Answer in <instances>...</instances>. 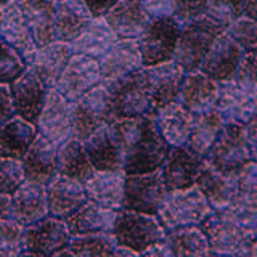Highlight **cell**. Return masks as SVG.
<instances>
[{
    "instance_id": "cell-1",
    "label": "cell",
    "mask_w": 257,
    "mask_h": 257,
    "mask_svg": "<svg viewBox=\"0 0 257 257\" xmlns=\"http://www.w3.org/2000/svg\"><path fill=\"white\" fill-rule=\"evenodd\" d=\"M124 158V174L159 171L172 147L158 132L153 114L117 119L108 124Z\"/></svg>"
},
{
    "instance_id": "cell-2",
    "label": "cell",
    "mask_w": 257,
    "mask_h": 257,
    "mask_svg": "<svg viewBox=\"0 0 257 257\" xmlns=\"http://www.w3.org/2000/svg\"><path fill=\"white\" fill-rule=\"evenodd\" d=\"M207 238L211 255H255L257 211L239 206L211 209L199 223Z\"/></svg>"
},
{
    "instance_id": "cell-3",
    "label": "cell",
    "mask_w": 257,
    "mask_h": 257,
    "mask_svg": "<svg viewBox=\"0 0 257 257\" xmlns=\"http://www.w3.org/2000/svg\"><path fill=\"white\" fill-rule=\"evenodd\" d=\"M111 96V117L112 120L148 116L155 112L150 84L145 68L128 72V74L104 80Z\"/></svg>"
},
{
    "instance_id": "cell-4",
    "label": "cell",
    "mask_w": 257,
    "mask_h": 257,
    "mask_svg": "<svg viewBox=\"0 0 257 257\" xmlns=\"http://www.w3.org/2000/svg\"><path fill=\"white\" fill-rule=\"evenodd\" d=\"M204 161L217 172L228 177L236 175L249 163H255V153L246 140L244 124L223 122L219 139Z\"/></svg>"
},
{
    "instance_id": "cell-5",
    "label": "cell",
    "mask_w": 257,
    "mask_h": 257,
    "mask_svg": "<svg viewBox=\"0 0 257 257\" xmlns=\"http://www.w3.org/2000/svg\"><path fill=\"white\" fill-rule=\"evenodd\" d=\"M211 204L201 190L193 185L185 190L167 191V195L156 214L164 231H172L180 227L199 225L211 212Z\"/></svg>"
},
{
    "instance_id": "cell-6",
    "label": "cell",
    "mask_w": 257,
    "mask_h": 257,
    "mask_svg": "<svg viewBox=\"0 0 257 257\" xmlns=\"http://www.w3.org/2000/svg\"><path fill=\"white\" fill-rule=\"evenodd\" d=\"M225 29L219 23H215L206 15L191 23L183 24L172 60L177 64H180V68L185 72L198 71L209 48L212 47L214 40Z\"/></svg>"
},
{
    "instance_id": "cell-7",
    "label": "cell",
    "mask_w": 257,
    "mask_h": 257,
    "mask_svg": "<svg viewBox=\"0 0 257 257\" xmlns=\"http://www.w3.org/2000/svg\"><path fill=\"white\" fill-rule=\"evenodd\" d=\"M109 122H112L111 96L106 82L101 80L98 85L74 103L71 137L79 142H85L101 125Z\"/></svg>"
},
{
    "instance_id": "cell-8",
    "label": "cell",
    "mask_w": 257,
    "mask_h": 257,
    "mask_svg": "<svg viewBox=\"0 0 257 257\" xmlns=\"http://www.w3.org/2000/svg\"><path fill=\"white\" fill-rule=\"evenodd\" d=\"M111 235L117 244L134 249L139 255L148 246L166 239V231L156 215L128 212L122 209L116 212Z\"/></svg>"
},
{
    "instance_id": "cell-9",
    "label": "cell",
    "mask_w": 257,
    "mask_h": 257,
    "mask_svg": "<svg viewBox=\"0 0 257 257\" xmlns=\"http://www.w3.org/2000/svg\"><path fill=\"white\" fill-rule=\"evenodd\" d=\"M167 195L159 171L148 174H125L122 211L156 215Z\"/></svg>"
},
{
    "instance_id": "cell-10",
    "label": "cell",
    "mask_w": 257,
    "mask_h": 257,
    "mask_svg": "<svg viewBox=\"0 0 257 257\" xmlns=\"http://www.w3.org/2000/svg\"><path fill=\"white\" fill-rule=\"evenodd\" d=\"M180 31L182 24L174 16L153 20L147 31L137 39L143 68L172 60Z\"/></svg>"
},
{
    "instance_id": "cell-11",
    "label": "cell",
    "mask_w": 257,
    "mask_h": 257,
    "mask_svg": "<svg viewBox=\"0 0 257 257\" xmlns=\"http://www.w3.org/2000/svg\"><path fill=\"white\" fill-rule=\"evenodd\" d=\"M72 111H74V103H71L66 96L61 95L56 88L47 90L44 106L36 124L39 135L60 147L71 137Z\"/></svg>"
},
{
    "instance_id": "cell-12",
    "label": "cell",
    "mask_w": 257,
    "mask_h": 257,
    "mask_svg": "<svg viewBox=\"0 0 257 257\" xmlns=\"http://www.w3.org/2000/svg\"><path fill=\"white\" fill-rule=\"evenodd\" d=\"M69 239L66 222L47 215L40 222L24 228L23 255H56L68 247Z\"/></svg>"
},
{
    "instance_id": "cell-13",
    "label": "cell",
    "mask_w": 257,
    "mask_h": 257,
    "mask_svg": "<svg viewBox=\"0 0 257 257\" xmlns=\"http://www.w3.org/2000/svg\"><path fill=\"white\" fill-rule=\"evenodd\" d=\"M98 60L90 56L72 53L68 66L64 68L61 77L58 79L55 88L64 95L71 103H76L80 96L90 92L93 87L101 82Z\"/></svg>"
},
{
    "instance_id": "cell-14",
    "label": "cell",
    "mask_w": 257,
    "mask_h": 257,
    "mask_svg": "<svg viewBox=\"0 0 257 257\" xmlns=\"http://www.w3.org/2000/svg\"><path fill=\"white\" fill-rule=\"evenodd\" d=\"M45 195L48 215L64 222L88 203L84 185L60 174L45 185Z\"/></svg>"
},
{
    "instance_id": "cell-15",
    "label": "cell",
    "mask_w": 257,
    "mask_h": 257,
    "mask_svg": "<svg viewBox=\"0 0 257 257\" xmlns=\"http://www.w3.org/2000/svg\"><path fill=\"white\" fill-rule=\"evenodd\" d=\"M0 40L13 48L26 63V66L31 68L37 47L32 40L18 2H13L0 10Z\"/></svg>"
},
{
    "instance_id": "cell-16",
    "label": "cell",
    "mask_w": 257,
    "mask_h": 257,
    "mask_svg": "<svg viewBox=\"0 0 257 257\" xmlns=\"http://www.w3.org/2000/svg\"><path fill=\"white\" fill-rule=\"evenodd\" d=\"M255 93H249L233 80L217 82V101L214 111L219 112L223 122L246 124L255 117Z\"/></svg>"
},
{
    "instance_id": "cell-17",
    "label": "cell",
    "mask_w": 257,
    "mask_h": 257,
    "mask_svg": "<svg viewBox=\"0 0 257 257\" xmlns=\"http://www.w3.org/2000/svg\"><path fill=\"white\" fill-rule=\"evenodd\" d=\"M244 55V50L236 45L225 34V31L214 40L212 47L209 48L203 63L198 71L203 72L209 79L220 82V80H231L235 71Z\"/></svg>"
},
{
    "instance_id": "cell-18",
    "label": "cell",
    "mask_w": 257,
    "mask_h": 257,
    "mask_svg": "<svg viewBox=\"0 0 257 257\" xmlns=\"http://www.w3.org/2000/svg\"><path fill=\"white\" fill-rule=\"evenodd\" d=\"M8 87H10L15 114L31 124H37L47 90L42 82L37 79V76L32 72V69L29 68L21 77H18Z\"/></svg>"
},
{
    "instance_id": "cell-19",
    "label": "cell",
    "mask_w": 257,
    "mask_h": 257,
    "mask_svg": "<svg viewBox=\"0 0 257 257\" xmlns=\"http://www.w3.org/2000/svg\"><path fill=\"white\" fill-rule=\"evenodd\" d=\"M48 215L45 185L24 180V183L12 195L10 219L23 228L40 222Z\"/></svg>"
},
{
    "instance_id": "cell-20",
    "label": "cell",
    "mask_w": 257,
    "mask_h": 257,
    "mask_svg": "<svg viewBox=\"0 0 257 257\" xmlns=\"http://www.w3.org/2000/svg\"><path fill=\"white\" fill-rule=\"evenodd\" d=\"M103 20L119 40H137L153 21L140 0H119Z\"/></svg>"
},
{
    "instance_id": "cell-21",
    "label": "cell",
    "mask_w": 257,
    "mask_h": 257,
    "mask_svg": "<svg viewBox=\"0 0 257 257\" xmlns=\"http://www.w3.org/2000/svg\"><path fill=\"white\" fill-rule=\"evenodd\" d=\"M201 164L203 159L195 156L190 150L185 147H172L163 167L159 169L166 190L174 191L193 187Z\"/></svg>"
},
{
    "instance_id": "cell-22",
    "label": "cell",
    "mask_w": 257,
    "mask_h": 257,
    "mask_svg": "<svg viewBox=\"0 0 257 257\" xmlns=\"http://www.w3.org/2000/svg\"><path fill=\"white\" fill-rule=\"evenodd\" d=\"M145 72H147L155 109H159L169 103L177 101L182 82L185 79V74H187L180 68V64H177L174 60H169L155 64V66L145 68Z\"/></svg>"
},
{
    "instance_id": "cell-23",
    "label": "cell",
    "mask_w": 257,
    "mask_h": 257,
    "mask_svg": "<svg viewBox=\"0 0 257 257\" xmlns=\"http://www.w3.org/2000/svg\"><path fill=\"white\" fill-rule=\"evenodd\" d=\"M177 101L191 116H199L212 111L217 101V82L204 76L201 71L187 72Z\"/></svg>"
},
{
    "instance_id": "cell-24",
    "label": "cell",
    "mask_w": 257,
    "mask_h": 257,
    "mask_svg": "<svg viewBox=\"0 0 257 257\" xmlns=\"http://www.w3.org/2000/svg\"><path fill=\"white\" fill-rule=\"evenodd\" d=\"M124 177L122 171H95L84 183L87 201L103 209L120 211L124 198Z\"/></svg>"
},
{
    "instance_id": "cell-25",
    "label": "cell",
    "mask_w": 257,
    "mask_h": 257,
    "mask_svg": "<svg viewBox=\"0 0 257 257\" xmlns=\"http://www.w3.org/2000/svg\"><path fill=\"white\" fill-rule=\"evenodd\" d=\"M71 56H72L71 45L58 42V40H53V42L37 48L34 60H32L31 64V69L40 82H42L45 90L55 88L64 68L68 66Z\"/></svg>"
},
{
    "instance_id": "cell-26",
    "label": "cell",
    "mask_w": 257,
    "mask_h": 257,
    "mask_svg": "<svg viewBox=\"0 0 257 257\" xmlns=\"http://www.w3.org/2000/svg\"><path fill=\"white\" fill-rule=\"evenodd\" d=\"M93 21L84 0H61L56 5V16L53 24V40L71 44L87 26Z\"/></svg>"
},
{
    "instance_id": "cell-27",
    "label": "cell",
    "mask_w": 257,
    "mask_h": 257,
    "mask_svg": "<svg viewBox=\"0 0 257 257\" xmlns=\"http://www.w3.org/2000/svg\"><path fill=\"white\" fill-rule=\"evenodd\" d=\"M153 117L158 132L169 147H185L195 122V116L183 109L179 101H172L163 108L155 109Z\"/></svg>"
},
{
    "instance_id": "cell-28",
    "label": "cell",
    "mask_w": 257,
    "mask_h": 257,
    "mask_svg": "<svg viewBox=\"0 0 257 257\" xmlns=\"http://www.w3.org/2000/svg\"><path fill=\"white\" fill-rule=\"evenodd\" d=\"M100 74L103 80H112L122 77L128 72L143 68L142 55L137 40H117L109 50L98 60Z\"/></svg>"
},
{
    "instance_id": "cell-29",
    "label": "cell",
    "mask_w": 257,
    "mask_h": 257,
    "mask_svg": "<svg viewBox=\"0 0 257 257\" xmlns=\"http://www.w3.org/2000/svg\"><path fill=\"white\" fill-rule=\"evenodd\" d=\"M56 150L58 147L45 137H36L26 156L21 159L26 180L47 185L53 179L56 175Z\"/></svg>"
},
{
    "instance_id": "cell-30",
    "label": "cell",
    "mask_w": 257,
    "mask_h": 257,
    "mask_svg": "<svg viewBox=\"0 0 257 257\" xmlns=\"http://www.w3.org/2000/svg\"><path fill=\"white\" fill-rule=\"evenodd\" d=\"M24 16L36 47L53 42V24L56 16V0H20Z\"/></svg>"
},
{
    "instance_id": "cell-31",
    "label": "cell",
    "mask_w": 257,
    "mask_h": 257,
    "mask_svg": "<svg viewBox=\"0 0 257 257\" xmlns=\"http://www.w3.org/2000/svg\"><path fill=\"white\" fill-rule=\"evenodd\" d=\"M82 143L95 171H122V153L112 139L108 124L101 125Z\"/></svg>"
},
{
    "instance_id": "cell-32",
    "label": "cell",
    "mask_w": 257,
    "mask_h": 257,
    "mask_svg": "<svg viewBox=\"0 0 257 257\" xmlns=\"http://www.w3.org/2000/svg\"><path fill=\"white\" fill-rule=\"evenodd\" d=\"M117 211L103 209L96 204L87 203L76 214H72L66 220L71 236L85 235H109L112 231Z\"/></svg>"
},
{
    "instance_id": "cell-33",
    "label": "cell",
    "mask_w": 257,
    "mask_h": 257,
    "mask_svg": "<svg viewBox=\"0 0 257 257\" xmlns=\"http://www.w3.org/2000/svg\"><path fill=\"white\" fill-rule=\"evenodd\" d=\"M95 169L88 159L84 143L76 139L63 142L56 150V174L69 177L79 183H85L93 175Z\"/></svg>"
},
{
    "instance_id": "cell-34",
    "label": "cell",
    "mask_w": 257,
    "mask_h": 257,
    "mask_svg": "<svg viewBox=\"0 0 257 257\" xmlns=\"http://www.w3.org/2000/svg\"><path fill=\"white\" fill-rule=\"evenodd\" d=\"M37 135L39 132L36 124L15 116L7 124L0 125V158L21 161Z\"/></svg>"
},
{
    "instance_id": "cell-35",
    "label": "cell",
    "mask_w": 257,
    "mask_h": 257,
    "mask_svg": "<svg viewBox=\"0 0 257 257\" xmlns=\"http://www.w3.org/2000/svg\"><path fill=\"white\" fill-rule=\"evenodd\" d=\"M117 37L103 18H95L76 40L69 44L74 55L90 56L100 60L117 42Z\"/></svg>"
},
{
    "instance_id": "cell-36",
    "label": "cell",
    "mask_w": 257,
    "mask_h": 257,
    "mask_svg": "<svg viewBox=\"0 0 257 257\" xmlns=\"http://www.w3.org/2000/svg\"><path fill=\"white\" fill-rule=\"evenodd\" d=\"M195 185L206 196L212 209L228 206L233 198V187H235V175L228 177L212 169L206 161L199 166Z\"/></svg>"
},
{
    "instance_id": "cell-37",
    "label": "cell",
    "mask_w": 257,
    "mask_h": 257,
    "mask_svg": "<svg viewBox=\"0 0 257 257\" xmlns=\"http://www.w3.org/2000/svg\"><path fill=\"white\" fill-rule=\"evenodd\" d=\"M222 125L223 119L214 109L204 112V114L195 116V122H193V128L187 143H185V148L204 161L207 153L211 151L214 143L219 139Z\"/></svg>"
},
{
    "instance_id": "cell-38",
    "label": "cell",
    "mask_w": 257,
    "mask_h": 257,
    "mask_svg": "<svg viewBox=\"0 0 257 257\" xmlns=\"http://www.w3.org/2000/svg\"><path fill=\"white\" fill-rule=\"evenodd\" d=\"M166 243L172 255H211L207 238L199 225L180 227L166 233Z\"/></svg>"
},
{
    "instance_id": "cell-39",
    "label": "cell",
    "mask_w": 257,
    "mask_h": 257,
    "mask_svg": "<svg viewBox=\"0 0 257 257\" xmlns=\"http://www.w3.org/2000/svg\"><path fill=\"white\" fill-rule=\"evenodd\" d=\"M117 243L112 235H85L71 236L68 247L72 255L80 257H109L114 255Z\"/></svg>"
},
{
    "instance_id": "cell-40",
    "label": "cell",
    "mask_w": 257,
    "mask_h": 257,
    "mask_svg": "<svg viewBox=\"0 0 257 257\" xmlns=\"http://www.w3.org/2000/svg\"><path fill=\"white\" fill-rule=\"evenodd\" d=\"M255 163H249L235 175V187H233V206L255 209L257 211V174Z\"/></svg>"
},
{
    "instance_id": "cell-41",
    "label": "cell",
    "mask_w": 257,
    "mask_h": 257,
    "mask_svg": "<svg viewBox=\"0 0 257 257\" xmlns=\"http://www.w3.org/2000/svg\"><path fill=\"white\" fill-rule=\"evenodd\" d=\"M24 228L13 219L0 220V255H23Z\"/></svg>"
},
{
    "instance_id": "cell-42",
    "label": "cell",
    "mask_w": 257,
    "mask_h": 257,
    "mask_svg": "<svg viewBox=\"0 0 257 257\" xmlns=\"http://www.w3.org/2000/svg\"><path fill=\"white\" fill-rule=\"evenodd\" d=\"M28 69L29 68L21 60V56L0 40V84L10 85Z\"/></svg>"
},
{
    "instance_id": "cell-43",
    "label": "cell",
    "mask_w": 257,
    "mask_h": 257,
    "mask_svg": "<svg viewBox=\"0 0 257 257\" xmlns=\"http://www.w3.org/2000/svg\"><path fill=\"white\" fill-rule=\"evenodd\" d=\"M26 180L23 163L13 158H0V195L12 196Z\"/></svg>"
},
{
    "instance_id": "cell-44",
    "label": "cell",
    "mask_w": 257,
    "mask_h": 257,
    "mask_svg": "<svg viewBox=\"0 0 257 257\" xmlns=\"http://www.w3.org/2000/svg\"><path fill=\"white\" fill-rule=\"evenodd\" d=\"M244 0H209L206 16L227 29L233 21L243 16Z\"/></svg>"
},
{
    "instance_id": "cell-45",
    "label": "cell",
    "mask_w": 257,
    "mask_h": 257,
    "mask_svg": "<svg viewBox=\"0 0 257 257\" xmlns=\"http://www.w3.org/2000/svg\"><path fill=\"white\" fill-rule=\"evenodd\" d=\"M225 34L244 52H255V20L241 16L225 29Z\"/></svg>"
},
{
    "instance_id": "cell-46",
    "label": "cell",
    "mask_w": 257,
    "mask_h": 257,
    "mask_svg": "<svg viewBox=\"0 0 257 257\" xmlns=\"http://www.w3.org/2000/svg\"><path fill=\"white\" fill-rule=\"evenodd\" d=\"M231 80L243 90L255 93V52H244Z\"/></svg>"
},
{
    "instance_id": "cell-47",
    "label": "cell",
    "mask_w": 257,
    "mask_h": 257,
    "mask_svg": "<svg viewBox=\"0 0 257 257\" xmlns=\"http://www.w3.org/2000/svg\"><path fill=\"white\" fill-rule=\"evenodd\" d=\"M207 7L209 0H175L174 18L183 26V24L204 16L207 12Z\"/></svg>"
},
{
    "instance_id": "cell-48",
    "label": "cell",
    "mask_w": 257,
    "mask_h": 257,
    "mask_svg": "<svg viewBox=\"0 0 257 257\" xmlns=\"http://www.w3.org/2000/svg\"><path fill=\"white\" fill-rule=\"evenodd\" d=\"M143 8L151 16V20L164 18V16H174L175 0H140Z\"/></svg>"
},
{
    "instance_id": "cell-49",
    "label": "cell",
    "mask_w": 257,
    "mask_h": 257,
    "mask_svg": "<svg viewBox=\"0 0 257 257\" xmlns=\"http://www.w3.org/2000/svg\"><path fill=\"white\" fill-rule=\"evenodd\" d=\"M15 109L12 103L10 87L7 84H0V125L7 124L8 120L15 117Z\"/></svg>"
},
{
    "instance_id": "cell-50",
    "label": "cell",
    "mask_w": 257,
    "mask_h": 257,
    "mask_svg": "<svg viewBox=\"0 0 257 257\" xmlns=\"http://www.w3.org/2000/svg\"><path fill=\"white\" fill-rule=\"evenodd\" d=\"M119 0H84V4L87 5L88 12L92 13L93 20L95 18H104L108 15V12L114 7Z\"/></svg>"
},
{
    "instance_id": "cell-51",
    "label": "cell",
    "mask_w": 257,
    "mask_h": 257,
    "mask_svg": "<svg viewBox=\"0 0 257 257\" xmlns=\"http://www.w3.org/2000/svg\"><path fill=\"white\" fill-rule=\"evenodd\" d=\"M140 255H150V257H167V255H172L171 249H169L166 239L164 241H158V243L148 246Z\"/></svg>"
},
{
    "instance_id": "cell-52",
    "label": "cell",
    "mask_w": 257,
    "mask_h": 257,
    "mask_svg": "<svg viewBox=\"0 0 257 257\" xmlns=\"http://www.w3.org/2000/svg\"><path fill=\"white\" fill-rule=\"evenodd\" d=\"M244 134H246V140L249 148H251L254 153H257V120L255 117H252L251 120H247L244 124Z\"/></svg>"
},
{
    "instance_id": "cell-53",
    "label": "cell",
    "mask_w": 257,
    "mask_h": 257,
    "mask_svg": "<svg viewBox=\"0 0 257 257\" xmlns=\"http://www.w3.org/2000/svg\"><path fill=\"white\" fill-rule=\"evenodd\" d=\"M10 212H12V196L0 195V220L10 219Z\"/></svg>"
},
{
    "instance_id": "cell-54",
    "label": "cell",
    "mask_w": 257,
    "mask_h": 257,
    "mask_svg": "<svg viewBox=\"0 0 257 257\" xmlns=\"http://www.w3.org/2000/svg\"><path fill=\"white\" fill-rule=\"evenodd\" d=\"M114 255H139V254H137L134 249H131V247L117 244L116 249H114Z\"/></svg>"
},
{
    "instance_id": "cell-55",
    "label": "cell",
    "mask_w": 257,
    "mask_h": 257,
    "mask_svg": "<svg viewBox=\"0 0 257 257\" xmlns=\"http://www.w3.org/2000/svg\"><path fill=\"white\" fill-rule=\"evenodd\" d=\"M13 2H18V0H0V10H4L5 7H8Z\"/></svg>"
},
{
    "instance_id": "cell-56",
    "label": "cell",
    "mask_w": 257,
    "mask_h": 257,
    "mask_svg": "<svg viewBox=\"0 0 257 257\" xmlns=\"http://www.w3.org/2000/svg\"><path fill=\"white\" fill-rule=\"evenodd\" d=\"M56 2H61V0H56Z\"/></svg>"
},
{
    "instance_id": "cell-57",
    "label": "cell",
    "mask_w": 257,
    "mask_h": 257,
    "mask_svg": "<svg viewBox=\"0 0 257 257\" xmlns=\"http://www.w3.org/2000/svg\"><path fill=\"white\" fill-rule=\"evenodd\" d=\"M18 2H20V0H18Z\"/></svg>"
}]
</instances>
